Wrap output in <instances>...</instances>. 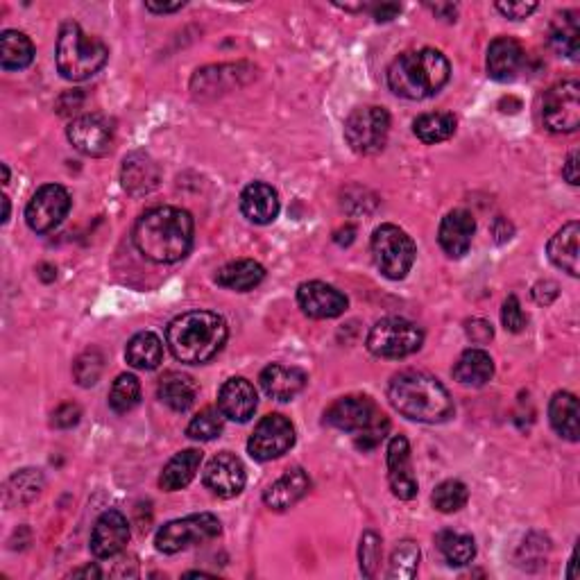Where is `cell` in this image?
Wrapping results in <instances>:
<instances>
[{"mask_svg":"<svg viewBox=\"0 0 580 580\" xmlns=\"http://www.w3.org/2000/svg\"><path fill=\"white\" fill-rule=\"evenodd\" d=\"M134 245L145 259L155 263H177L191 252L193 218L177 207H155L145 211L134 225Z\"/></svg>","mask_w":580,"mask_h":580,"instance_id":"obj_1","label":"cell"},{"mask_svg":"<svg viewBox=\"0 0 580 580\" xmlns=\"http://www.w3.org/2000/svg\"><path fill=\"white\" fill-rule=\"evenodd\" d=\"M388 399L395 411L413 422L442 424L454 415V399L442 383L420 370H406L392 377Z\"/></svg>","mask_w":580,"mask_h":580,"instance_id":"obj_2","label":"cell"},{"mask_svg":"<svg viewBox=\"0 0 580 580\" xmlns=\"http://www.w3.org/2000/svg\"><path fill=\"white\" fill-rule=\"evenodd\" d=\"M227 322L218 313L189 311L177 315L166 329V345L186 365L209 363L227 343Z\"/></svg>","mask_w":580,"mask_h":580,"instance_id":"obj_3","label":"cell"},{"mask_svg":"<svg viewBox=\"0 0 580 580\" xmlns=\"http://www.w3.org/2000/svg\"><path fill=\"white\" fill-rule=\"evenodd\" d=\"M451 78L449 59L435 48L402 53L388 68L392 93L406 100H426L442 91Z\"/></svg>","mask_w":580,"mask_h":580,"instance_id":"obj_4","label":"cell"},{"mask_svg":"<svg viewBox=\"0 0 580 580\" xmlns=\"http://www.w3.org/2000/svg\"><path fill=\"white\" fill-rule=\"evenodd\" d=\"M109 59V48L105 41L80 28V23L68 21L62 25L57 37L55 62L57 71L62 73L64 80L84 82L96 75Z\"/></svg>","mask_w":580,"mask_h":580,"instance_id":"obj_5","label":"cell"},{"mask_svg":"<svg viewBox=\"0 0 580 580\" xmlns=\"http://www.w3.org/2000/svg\"><path fill=\"white\" fill-rule=\"evenodd\" d=\"M372 257L383 277L404 279L415 263V243L397 225H381L372 234Z\"/></svg>","mask_w":580,"mask_h":580,"instance_id":"obj_6","label":"cell"},{"mask_svg":"<svg viewBox=\"0 0 580 580\" xmlns=\"http://www.w3.org/2000/svg\"><path fill=\"white\" fill-rule=\"evenodd\" d=\"M220 531H223V526H220L216 515L198 513L184 519H173V522L161 526L155 544L157 551L166 553V556H175V553L195 547V544L213 540V537L220 535Z\"/></svg>","mask_w":580,"mask_h":580,"instance_id":"obj_7","label":"cell"},{"mask_svg":"<svg viewBox=\"0 0 580 580\" xmlns=\"http://www.w3.org/2000/svg\"><path fill=\"white\" fill-rule=\"evenodd\" d=\"M422 343V329L406 318H383L368 336V349L379 358H406L420 352Z\"/></svg>","mask_w":580,"mask_h":580,"instance_id":"obj_8","label":"cell"},{"mask_svg":"<svg viewBox=\"0 0 580 580\" xmlns=\"http://www.w3.org/2000/svg\"><path fill=\"white\" fill-rule=\"evenodd\" d=\"M390 114L383 107H358L345 121V139L358 155H377L388 143Z\"/></svg>","mask_w":580,"mask_h":580,"instance_id":"obj_9","label":"cell"},{"mask_svg":"<svg viewBox=\"0 0 580 580\" xmlns=\"http://www.w3.org/2000/svg\"><path fill=\"white\" fill-rule=\"evenodd\" d=\"M542 121L549 132L569 134L580 125V84L578 80H562L544 93Z\"/></svg>","mask_w":580,"mask_h":580,"instance_id":"obj_10","label":"cell"},{"mask_svg":"<svg viewBox=\"0 0 580 580\" xmlns=\"http://www.w3.org/2000/svg\"><path fill=\"white\" fill-rule=\"evenodd\" d=\"M295 445V426L290 424L288 417L272 413L254 426V433L247 440V451L254 460L268 463V460L281 458L288 454Z\"/></svg>","mask_w":580,"mask_h":580,"instance_id":"obj_11","label":"cell"},{"mask_svg":"<svg viewBox=\"0 0 580 580\" xmlns=\"http://www.w3.org/2000/svg\"><path fill=\"white\" fill-rule=\"evenodd\" d=\"M71 211V195L59 184H46L25 207V223L37 234H48L64 223Z\"/></svg>","mask_w":580,"mask_h":580,"instance_id":"obj_12","label":"cell"},{"mask_svg":"<svg viewBox=\"0 0 580 580\" xmlns=\"http://www.w3.org/2000/svg\"><path fill=\"white\" fill-rule=\"evenodd\" d=\"M383 415L377 404L372 402L370 397L363 395H349V397H340L331 404L327 411H324V422L329 426H334L338 431L345 433H363L372 429L374 424L383 420Z\"/></svg>","mask_w":580,"mask_h":580,"instance_id":"obj_13","label":"cell"},{"mask_svg":"<svg viewBox=\"0 0 580 580\" xmlns=\"http://www.w3.org/2000/svg\"><path fill=\"white\" fill-rule=\"evenodd\" d=\"M68 141L87 157H105L114 145V127L105 116L87 114L68 125Z\"/></svg>","mask_w":580,"mask_h":580,"instance_id":"obj_14","label":"cell"},{"mask_svg":"<svg viewBox=\"0 0 580 580\" xmlns=\"http://www.w3.org/2000/svg\"><path fill=\"white\" fill-rule=\"evenodd\" d=\"M245 481V465L241 463V458L229 454V451L213 456L207 469H204V485L220 499L238 497L245 488Z\"/></svg>","mask_w":580,"mask_h":580,"instance_id":"obj_15","label":"cell"},{"mask_svg":"<svg viewBox=\"0 0 580 580\" xmlns=\"http://www.w3.org/2000/svg\"><path fill=\"white\" fill-rule=\"evenodd\" d=\"M297 304L309 318L329 320L343 315L349 302L338 288L324 284V281H306L297 288Z\"/></svg>","mask_w":580,"mask_h":580,"instance_id":"obj_16","label":"cell"},{"mask_svg":"<svg viewBox=\"0 0 580 580\" xmlns=\"http://www.w3.org/2000/svg\"><path fill=\"white\" fill-rule=\"evenodd\" d=\"M130 542V524L123 513L118 510H107L98 517L91 533V553L100 560L114 558Z\"/></svg>","mask_w":580,"mask_h":580,"instance_id":"obj_17","label":"cell"},{"mask_svg":"<svg viewBox=\"0 0 580 580\" xmlns=\"http://www.w3.org/2000/svg\"><path fill=\"white\" fill-rule=\"evenodd\" d=\"M388 481L397 499L411 501L417 497V479L411 465V445L404 435H395L388 445Z\"/></svg>","mask_w":580,"mask_h":580,"instance_id":"obj_18","label":"cell"},{"mask_svg":"<svg viewBox=\"0 0 580 580\" xmlns=\"http://www.w3.org/2000/svg\"><path fill=\"white\" fill-rule=\"evenodd\" d=\"M474 232H476V220L472 213L465 209L451 211L445 218H442V223H440V232H438L440 247L451 259L465 257V254L469 252V247H472Z\"/></svg>","mask_w":580,"mask_h":580,"instance_id":"obj_19","label":"cell"},{"mask_svg":"<svg viewBox=\"0 0 580 580\" xmlns=\"http://www.w3.org/2000/svg\"><path fill=\"white\" fill-rule=\"evenodd\" d=\"M259 397L257 390L247 379L234 377L223 383V388L218 392V408L227 420L232 422H247L257 411Z\"/></svg>","mask_w":580,"mask_h":580,"instance_id":"obj_20","label":"cell"},{"mask_svg":"<svg viewBox=\"0 0 580 580\" xmlns=\"http://www.w3.org/2000/svg\"><path fill=\"white\" fill-rule=\"evenodd\" d=\"M524 66V50L510 37L494 39L488 48V59H485V68L488 75L497 82H510L517 78V73Z\"/></svg>","mask_w":580,"mask_h":580,"instance_id":"obj_21","label":"cell"},{"mask_svg":"<svg viewBox=\"0 0 580 580\" xmlns=\"http://www.w3.org/2000/svg\"><path fill=\"white\" fill-rule=\"evenodd\" d=\"M261 388L268 397L277 402H290L306 388V374L300 368H290V365L272 363L261 372Z\"/></svg>","mask_w":580,"mask_h":580,"instance_id":"obj_22","label":"cell"},{"mask_svg":"<svg viewBox=\"0 0 580 580\" xmlns=\"http://www.w3.org/2000/svg\"><path fill=\"white\" fill-rule=\"evenodd\" d=\"M279 195L270 184L252 182L241 193L243 216L254 225H270L279 216Z\"/></svg>","mask_w":580,"mask_h":580,"instance_id":"obj_23","label":"cell"},{"mask_svg":"<svg viewBox=\"0 0 580 580\" xmlns=\"http://www.w3.org/2000/svg\"><path fill=\"white\" fill-rule=\"evenodd\" d=\"M309 488H311L309 476H306L304 469L295 467L288 469L281 479H277L266 492H263V501H266V506L270 510H288L309 494Z\"/></svg>","mask_w":580,"mask_h":580,"instance_id":"obj_24","label":"cell"},{"mask_svg":"<svg viewBox=\"0 0 580 580\" xmlns=\"http://www.w3.org/2000/svg\"><path fill=\"white\" fill-rule=\"evenodd\" d=\"M159 166L143 152H134V155L125 157L123 170H121V182L123 189L132 195H145L155 191L159 186Z\"/></svg>","mask_w":580,"mask_h":580,"instance_id":"obj_25","label":"cell"},{"mask_svg":"<svg viewBox=\"0 0 580 580\" xmlns=\"http://www.w3.org/2000/svg\"><path fill=\"white\" fill-rule=\"evenodd\" d=\"M202 451L200 449H184L168 460L164 472L159 476V488L166 492H177L189 485L195 474L200 472Z\"/></svg>","mask_w":580,"mask_h":580,"instance_id":"obj_26","label":"cell"},{"mask_svg":"<svg viewBox=\"0 0 580 580\" xmlns=\"http://www.w3.org/2000/svg\"><path fill=\"white\" fill-rule=\"evenodd\" d=\"M195 397H198V386L189 377V374L182 372H166L159 381V399L164 402L170 411L184 413L195 404Z\"/></svg>","mask_w":580,"mask_h":580,"instance_id":"obj_27","label":"cell"},{"mask_svg":"<svg viewBox=\"0 0 580 580\" xmlns=\"http://www.w3.org/2000/svg\"><path fill=\"white\" fill-rule=\"evenodd\" d=\"M578 238L580 225L574 220V223L562 227L547 245V254L553 266L569 272L571 277H578Z\"/></svg>","mask_w":580,"mask_h":580,"instance_id":"obj_28","label":"cell"},{"mask_svg":"<svg viewBox=\"0 0 580 580\" xmlns=\"http://www.w3.org/2000/svg\"><path fill=\"white\" fill-rule=\"evenodd\" d=\"M263 277H266V268L261 263L252 259H241L220 268L216 275V284L227 290H236V293H247V290L257 288Z\"/></svg>","mask_w":580,"mask_h":580,"instance_id":"obj_29","label":"cell"},{"mask_svg":"<svg viewBox=\"0 0 580 580\" xmlns=\"http://www.w3.org/2000/svg\"><path fill=\"white\" fill-rule=\"evenodd\" d=\"M494 377V361L483 349H467L454 365V379L463 386H485Z\"/></svg>","mask_w":580,"mask_h":580,"instance_id":"obj_30","label":"cell"},{"mask_svg":"<svg viewBox=\"0 0 580 580\" xmlns=\"http://www.w3.org/2000/svg\"><path fill=\"white\" fill-rule=\"evenodd\" d=\"M551 48L556 50L560 57L578 59L580 55V21L578 12H562L551 23L549 30Z\"/></svg>","mask_w":580,"mask_h":580,"instance_id":"obj_31","label":"cell"},{"mask_svg":"<svg viewBox=\"0 0 580 580\" xmlns=\"http://www.w3.org/2000/svg\"><path fill=\"white\" fill-rule=\"evenodd\" d=\"M549 420L560 438L578 442V399L571 392H556L549 404Z\"/></svg>","mask_w":580,"mask_h":580,"instance_id":"obj_32","label":"cell"},{"mask_svg":"<svg viewBox=\"0 0 580 580\" xmlns=\"http://www.w3.org/2000/svg\"><path fill=\"white\" fill-rule=\"evenodd\" d=\"M34 59V44L28 34L5 30L0 37V66L5 71H23Z\"/></svg>","mask_w":580,"mask_h":580,"instance_id":"obj_33","label":"cell"},{"mask_svg":"<svg viewBox=\"0 0 580 580\" xmlns=\"http://www.w3.org/2000/svg\"><path fill=\"white\" fill-rule=\"evenodd\" d=\"M125 358L136 370H155L164 358V345L152 331H141L127 343Z\"/></svg>","mask_w":580,"mask_h":580,"instance_id":"obj_34","label":"cell"},{"mask_svg":"<svg viewBox=\"0 0 580 580\" xmlns=\"http://www.w3.org/2000/svg\"><path fill=\"white\" fill-rule=\"evenodd\" d=\"M438 551L451 567H465L476 558V542L472 535L458 531H442L435 537Z\"/></svg>","mask_w":580,"mask_h":580,"instance_id":"obj_35","label":"cell"},{"mask_svg":"<svg viewBox=\"0 0 580 580\" xmlns=\"http://www.w3.org/2000/svg\"><path fill=\"white\" fill-rule=\"evenodd\" d=\"M413 132L422 143H442L454 136L456 132V118L454 114L447 112H435V114H424L413 123Z\"/></svg>","mask_w":580,"mask_h":580,"instance_id":"obj_36","label":"cell"},{"mask_svg":"<svg viewBox=\"0 0 580 580\" xmlns=\"http://www.w3.org/2000/svg\"><path fill=\"white\" fill-rule=\"evenodd\" d=\"M44 490V476L39 469H21L7 483V503L10 506H23V503L34 501Z\"/></svg>","mask_w":580,"mask_h":580,"instance_id":"obj_37","label":"cell"},{"mask_svg":"<svg viewBox=\"0 0 580 580\" xmlns=\"http://www.w3.org/2000/svg\"><path fill=\"white\" fill-rule=\"evenodd\" d=\"M141 402V383L134 374H121L109 390V406L118 415H125L134 411Z\"/></svg>","mask_w":580,"mask_h":580,"instance_id":"obj_38","label":"cell"},{"mask_svg":"<svg viewBox=\"0 0 580 580\" xmlns=\"http://www.w3.org/2000/svg\"><path fill=\"white\" fill-rule=\"evenodd\" d=\"M420 565V547L413 540L399 542L390 556L388 578L390 580H408L417 574Z\"/></svg>","mask_w":580,"mask_h":580,"instance_id":"obj_39","label":"cell"},{"mask_svg":"<svg viewBox=\"0 0 580 580\" xmlns=\"http://www.w3.org/2000/svg\"><path fill=\"white\" fill-rule=\"evenodd\" d=\"M225 429V415L220 413V408H204L198 415L193 417L186 426V435L191 440H200V442H209L216 440L220 433Z\"/></svg>","mask_w":580,"mask_h":580,"instance_id":"obj_40","label":"cell"},{"mask_svg":"<svg viewBox=\"0 0 580 580\" xmlns=\"http://www.w3.org/2000/svg\"><path fill=\"white\" fill-rule=\"evenodd\" d=\"M469 499L467 485L460 481H442L438 488L433 490V508L440 510V513H458L460 508H465V503Z\"/></svg>","mask_w":580,"mask_h":580,"instance_id":"obj_41","label":"cell"},{"mask_svg":"<svg viewBox=\"0 0 580 580\" xmlns=\"http://www.w3.org/2000/svg\"><path fill=\"white\" fill-rule=\"evenodd\" d=\"M102 368H105V361H102V354L98 349H89V352H84L78 361L73 365V374L75 379H78L80 386L89 388L93 383H98Z\"/></svg>","mask_w":580,"mask_h":580,"instance_id":"obj_42","label":"cell"},{"mask_svg":"<svg viewBox=\"0 0 580 580\" xmlns=\"http://www.w3.org/2000/svg\"><path fill=\"white\" fill-rule=\"evenodd\" d=\"M361 571H363V576H368L372 578L374 574H377V567H379V560H381V537L374 533V531H368L363 537H361Z\"/></svg>","mask_w":580,"mask_h":580,"instance_id":"obj_43","label":"cell"},{"mask_svg":"<svg viewBox=\"0 0 580 580\" xmlns=\"http://www.w3.org/2000/svg\"><path fill=\"white\" fill-rule=\"evenodd\" d=\"M501 322L506 331L510 334H519V331H524L526 327V313L522 311V304L515 295H510L506 302H503V309H501Z\"/></svg>","mask_w":580,"mask_h":580,"instance_id":"obj_44","label":"cell"},{"mask_svg":"<svg viewBox=\"0 0 580 580\" xmlns=\"http://www.w3.org/2000/svg\"><path fill=\"white\" fill-rule=\"evenodd\" d=\"M80 417L82 411L78 404H62L53 413V426H57V429H71V426L80 422Z\"/></svg>","mask_w":580,"mask_h":580,"instance_id":"obj_45","label":"cell"},{"mask_svg":"<svg viewBox=\"0 0 580 580\" xmlns=\"http://www.w3.org/2000/svg\"><path fill=\"white\" fill-rule=\"evenodd\" d=\"M497 10L513 21H522L537 10V3H497Z\"/></svg>","mask_w":580,"mask_h":580,"instance_id":"obj_46","label":"cell"},{"mask_svg":"<svg viewBox=\"0 0 580 580\" xmlns=\"http://www.w3.org/2000/svg\"><path fill=\"white\" fill-rule=\"evenodd\" d=\"M558 297V284L556 281H540L533 288V300L542 306H549Z\"/></svg>","mask_w":580,"mask_h":580,"instance_id":"obj_47","label":"cell"},{"mask_svg":"<svg viewBox=\"0 0 580 580\" xmlns=\"http://www.w3.org/2000/svg\"><path fill=\"white\" fill-rule=\"evenodd\" d=\"M474 329L469 327L467 329V334L469 338L474 340V343H488V340L492 338V324H488L485 320H474Z\"/></svg>","mask_w":580,"mask_h":580,"instance_id":"obj_48","label":"cell"},{"mask_svg":"<svg viewBox=\"0 0 580 580\" xmlns=\"http://www.w3.org/2000/svg\"><path fill=\"white\" fill-rule=\"evenodd\" d=\"M562 177H565L571 186H578L580 184V175H578V152H571V155L567 157L565 166H562Z\"/></svg>","mask_w":580,"mask_h":580,"instance_id":"obj_49","label":"cell"},{"mask_svg":"<svg viewBox=\"0 0 580 580\" xmlns=\"http://www.w3.org/2000/svg\"><path fill=\"white\" fill-rule=\"evenodd\" d=\"M402 12V5H397V3H381L374 7V19H377L379 23H388L395 19V16Z\"/></svg>","mask_w":580,"mask_h":580,"instance_id":"obj_50","label":"cell"},{"mask_svg":"<svg viewBox=\"0 0 580 580\" xmlns=\"http://www.w3.org/2000/svg\"><path fill=\"white\" fill-rule=\"evenodd\" d=\"M184 5L186 3H182V0H177V3H155V0H148V3H145V10H150L155 14H170V12L182 10Z\"/></svg>","mask_w":580,"mask_h":580,"instance_id":"obj_51","label":"cell"},{"mask_svg":"<svg viewBox=\"0 0 580 580\" xmlns=\"http://www.w3.org/2000/svg\"><path fill=\"white\" fill-rule=\"evenodd\" d=\"M431 10L435 14H447V21H454L456 19V5H431Z\"/></svg>","mask_w":580,"mask_h":580,"instance_id":"obj_52","label":"cell"},{"mask_svg":"<svg viewBox=\"0 0 580 580\" xmlns=\"http://www.w3.org/2000/svg\"><path fill=\"white\" fill-rule=\"evenodd\" d=\"M71 576H89V578H100L102 576V571L98 569V567H93V565H89V567H82V569H75Z\"/></svg>","mask_w":580,"mask_h":580,"instance_id":"obj_53","label":"cell"},{"mask_svg":"<svg viewBox=\"0 0 580 580\" xmlns=\"http://www.w3.org/2000/svg\"><path fill=\"white\" fill-rule=\"evenodd\" d=\"M3 207H5V213H3V223H7V220H10V198H3Z\"/></svg>","mask_w":580,"mask_h":580,"instance_id":"obj_54","label":"cell"},{"mask_svg":"<svg viewBox=\"0 0 580 580\" xmlns=\"http://www.w3.org/2000/svg\"><path fill=\"white\" fill-rule=\"evenodd\" d=\"M10 182V168H7V164H3V184Z\"/></svg>","mask_w":580,"mask_h":580,"instance_id":"obj_55","label":"cell"}]
</instances>
